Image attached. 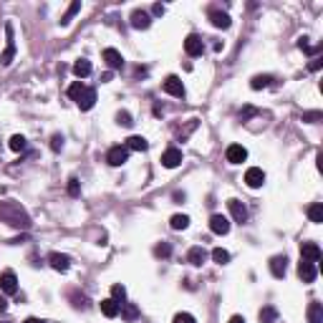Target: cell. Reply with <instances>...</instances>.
I'll return each mask as SVG.
<instances>
[{"label":"cell","instance_id":"1f68e13d","mask_svg":"<svg viewBox=\"0 0 323 323\" xmlns=\"http://www.w3.org/2000/svg\"><path fill=\"white\" fill-rule=\"evenodd\" d=\"M212 260L217 262V265H227V262H230V253L222 250V247H215V250H212Z\"/></svg>","mask_w":323,"mask_h":323},{"label":"cell","instance_id":"d4e9b609","mask_svg":"<svg viewBox=\"0 0 323 323\" xmlns=\"http://www.w3.org/2000/svg\"><path fill=\"white\" fill-rule=\"evenodd\" d=\"M73 73H76L79 79H86L91 73V61L89 58H79V61L73 63Z\"/></svg>","mask_w":323,"mask_h":323},{"label":"cell","instance_id":"cb8c5ba5","mask_svg":"<svg viewBox=\"0 0 323 323\" xmlns=\"http://www.w3.org/2000/svg\"><path fill=\"white\" fill-rule=\"evenodd\" d=\"M308 323H323V305L318 301L308 305Z\"/></svg>","mask_w":323,"mask_h":323},{"label":"cell","instance_id":"f907efd6","mask_svg":"<svg viewBox=\"0 0 323 323\" xmlns=\"http://www.w3.org/2000/svg\"><path fill=\"white\" fill-rule=\"evenodd\" d=\"M106 81H111V71H106L104 76H101V83H106Z\"/></svg>","mask_w":323,"mask_h":323},{"label":"cell","instance_id":"e0dca14e","mask_svg":"<svg viewBox=\"0 0 323 323\" xmlns=\"http://www.w3.org/2000/svg\"><path fill=\"white\" fill-rule=\"evenodd\" d=\"M270 273H273L275 278H285V273H288V258H285V255L270 258Z\"/></svg>","mask_w":323,"mask_h":323},{"label":"cell","instance_id":"5bb4252c","mask_svg":"<svg viewBox=\"0 0 323 323\" xmlns=\"http://www.w3.org/2000/svg\"><path fill=\"white\" fill-rule=\"evenodd\" d=\"M301 260L318 262V260H321V247H318L316 242H303V245H301Z\"/></svg>","mask_w":323,"mask_h":323},{"label":"cell","instance_id":"f1b7e54d","mask_svg":"<svg viewBox=\"0 0 323 323\" xmlns=\"http://www.w3.org/2000/svg\"><path fill=\"white\" fill-rule=\"evenodd\" d=\"M308 217H311V222H316V225H321L323 222V204H311L308 207Z\"/></svg>","mask_w":323,"mask_h":323},{"label":"cell","instance_id":"681fc988","mask_svg":"<svg viewBox=\"0 0 323 323\" xmlns=\"http://www.w3.org/2000/svg\"><path fill=\"white\" fill-rule=\"evenodd\" d=\"M174 202H184V192H174Z\"/></svg>","mask_w":323,"mask_h":323},{"label":"cell","instance_id":"9a60e30c","mask_svg":"<svg viewBox=\"0 0 323 323\" xmlns=\"http://www.w3.org/2000/svg\"><path fill=\"white\" fill-rule=\"evenodd\" d=\"M48 262H51V268L58 270V273H66L71 268V258L63 255V253H51L48 255Z\"/></svg>","mask_w":323,"mask_h":323},{"label":"cell","instance_id":"836d02e7","mask_svg":"<svg viewBox=\"0 0 323 323\" xmlns=\"http://www.w3.org/2000/svg\"><path fill=\"white\" fill-rule=\"evenodd\" d=\"M83 91H86V86H83L81 81H76V83H71V86H68V96H71V101H79Z\"/></svg>","mask_w":323,"mask_h":323},{"label":"cell","instance_id":"6da1fadb","mask_svg":"<svg viewBox=\"0 0 323 323\" xmlns=\"http://www.w3.org/2000/svg\"><path fill=\"white\" fill-rule=\"evenodd\" d=\"M0 220H5V222L13 225V227H28L31 225V220H28V215L23 212V207L18 202H0Z\"/></svg>","mask_w":323,"mask_h":323},{"label":"cell","instance_id":"8fae6325","mask_svg":"<svg viewBox=\"0 0 323 323\" xmlns=\"http://www.w3.org/2000/svg\"><path fill=\"white\" fill-rule=\"evenodd\" d=\"M152 25V16L146 10H134L131 13V28H137V31H146V28Z\"/></svg>","mask_w":323,"mask_h":323},{"label":"cell","instance_id":"3957f363","mask_svg":"<svg viewBox=\"0 0 323 323\" xmlns=\"http://www.w3.org/2000/svg\"><path fill=\"white\" fill-rule=\"evenodd\" d=\"M0 290L8 293V296H16L18 293V278L13 270H3L0 273Z\"/></svg>","mask_w":323,"mask_h":323},{"label":"cell","instance_id":"b9f144b4","mask_svg":"<svg viewBox=\"0 0 323 323\" xmlns=\"http://www.w3.org/2000/svg\"><path fill=\"white\" fill-rule=\"evenodd\" d=\"M73 305H76V308H89V298H86V296H76V293H73Z\"/></svg>","mask_w":323,"mask_h":323},{"label":"cell","instance_id":"ba28073f","mask_svg":"<svg viewBox=\"0 0 323 323\" xmlns=\"http://www.w3.org/2000/svg\"><path fill=\"white\" fill-rule=\"evenodd\" d=\"M180 164H182V152L177 149V146H169V149L162 154V167L174 169V167H180Z\"/></svg>","mask_w":323,"mask_h":323},{"label":"cell","instance_id":"e575fe53","mask_svg":"<svg viewBox=\"0 0 323 323\" xmlns=\"http://www.w3.org/2000/svg\"><path fill=\"white\" fill-rule=\"evenodd\" d=\"M154 255H157V258H169V255H172V245H169V242H159V245L154 247Z\"/></svg>","mask_w":323,"mask_h":323},{"label":"cell","instance_id":"7c38bea8","mask_svg":"<svg viewBox=\"0 0 323 323\" xmlns=\"http://www.w3.org/2000/svg\"><path fill=\"white\" fill-rule=\"evenodd\" d=\"M104 61H106V66H109L111 71L124 68V56L116 51V48H104Z\"/></svg>","mask_w":323,"mask_h":323},{"label":"cell","instance_id":"f35d334b","mask_svg":"<svg viewBox=\"0 0 323 323\" xmlns=\"http://www.w3.org/2000/svg\"><path fill=\"white\" fill-rule=\"evenodd\" d=\"M172 323H195V316L192 313H177L172 318Z\"/></svg>","mask_w":323,"mask_h":323},{"label":"cell","instance_id":"c3c4849f","mask_svg":"<svg viewBox=\"0 0 323 323\" xmlns=\"http://www.w3.org/2000/svg\"><path fill=\"white\" fill-rule=\"evenodd\" d=\"M8 311V303H5V298H0V313H5Z\"/></svg>","mask_w":323,"mask_h":323},{"label":"cell","instance_id":"7a4b0ae2","mask_svg":"<svg viewBox=\"0 0 323 323\" xmlns=\"http://www.w3.org/2000/svg\"><path fill=\"white\" fill-rule=\"evenodd\" d=\"M5 38H8V43H5V51L0 53V66H10L13 56H16V40H13V25L10 23H5Z\"/></svg>","mask_w":323,"mask_h":323},{"label":"cell","instance_id":"d6986e66","mask_svg":"<svg viewBox=\"0 0 323 323\" xmlns=\"http://www.w3.org/2000/svg\"><path fill=\"white\" fill-rule=\"evenodd\" d=\"M94 104H96V91L86 86V91H83V94H81V99L76 101V106H79L81 111H89V109H94Z\"/></svg>","mask_w":323,"mask_h":323},{"label":"cell","instance_id":"484cf974","mask_svg":"<svg viewBox=\"0 0 323 323\" xmlns=\"http://www.w3.org/2000/svg\"><path fill=\"white\" fill-rule=\"evenodd\" d=\"M270 83H273V76H270V73H262V76H253V81H250V89L260 91V89H268Z\"/></svg>","mask_w":323,"mask_h":323},{"label":"cell","instance_id":"4dcf8cb0","mask_svg":"<svg viewBox=\"0 0 323 323\" xmlns=\"http://www.w3.org/2000/svg\"><path fill=\"white\" fill-rule=\"evenodd\" d=\"M8 146H10V149L13 152H25V137H20V134H13L10 137V141H8Z\"/></svg>","mask_w":323,"mask_h":323},{"label":"cell","instance_id":"52a82bcc","mask_svg":"<svg viewBox=\"0 0 323 323\" xmlns=\"http://www.w3.org/2000/svg\"><path fill=\"white\" fill-rule=\"evenodd\" d=\"M225 157H227L230 164H242V162L247 159V149H245L242 144H230L227 152H225Z\"/></svg>","mask_w":323,"mask_h":323},{"label":"cell","instance_id":"d6a6232c","mask_svg":"<svg viewBox=\"0 0 323 323\" xmlns=\"http://www.w3.org/2000/svg\"><path fill=\"white\" fill-rule=\"evenodd\" d=\"M111 298L121 305V303L126 301V288H124V285H119V283H114V285H111Z\"/></svg>","mask_w":323,"mask_h":323},{"label":"cell","instance_id":"ac0fdd59","mask_svg":"<svg viewBox=\"0 0 323 323\" xmlns=\"http://www.w3.org/2000/svg\"><path fill=\"white\" fill-rule=\"evenodd\" d=\"M210 20H212V25L215 28H222V31H227V28L232 25V20H230V16L227 13H222V10H210Z\"/></svg>","mask_w":323,"mask_h":323},{"label":"cell","instance_id":"74e56055","mask_svg":"<svg viewBox=\"0 0 323 323\" xmlns=\"http://www.w3.org/2000/svg\"><path fill=\"white\" fill-rule=\"evenodd\" d=\"M51 149H53V152H61V149H63V137H61V134H53V137H51Z\"/></svg>","mask_w":323,"mask_h":323},{"label":"cell","instance_id":"bcb514c9","mask_svg":"<svg viewBox=\"0 0 323 323\" xmlns=\"http://www.w3.org/2000/svg\"><path fill=\"white\" fill-rule=\"evenodd\" d=\"M23 323H48V321H43V318H25Z\"/></svg>","mask_w":323,"mask_h":323},{"label":"cell","instance_id":"d590c367","mask_svg":"<svg viewBox=\"0 0 323 323\" xmlns=\"http://www.w3.org/2000/svg\"><path fill=\"white\" fill-rule=\"evenodd\" d=\"M116 124L131 126V124H134V121H131V114H129V111H119V114H116Z\"/></svg>","mask_w":323,"mask_h":323},{"label":"cell","instance_id":"7bdbcfd3","mask_svg":"<svg viewBox=\"0 0 323 323\" xmlns=\"http://www.w3.org/2000/svg\"><path fill=\"white\" fill-rule=\"evenodd\" d=\"M250 116H255V109H253V106H245V109L240 111V119H242V121H247Z\"/></svg>","mask_w":323,"mask_h":323},{"label":"cell","instance_id":"7dc6e473","mask_svg":"<svg viewBox=\"0 0 323 323\" xmlns=\"http://www.w3.org/2000/svg\"><path fill=\"white\" fill-rule=\"evenodd\" d=\"M227 323H245V318H242V316H232Z\"/></svg>","mask_w":323,"mask_h":323},{"label":"cell","instance_id":"ab89813d","mask_svg":"<svg viewBox=\"0 0 323 323\" xmlns=\"http://www.w3.org/2000/svg\"><path fill=\"white\" fill-rule=\"evenodd\" d=\"M298 48H301V51H305V53H316V51H318V48H311V43H308V38H305V36H301V38H298Z\"/></svg>","mask_w":323,"mask_h":323},{"label":"cell","instance_id":"8d00e7d4","mask_svg":"<svg viewBox=\"0 0 323 323\" xmlns=\"http://www.w3.org/2000/svg\"><path fill=\"white\" fill-rule=\"evenodd\" d=\"M68 195H71V197H79V195H81V187H79V180H76V177L68 180Z\"/></svg>","mask_w":323,"mask_h":323},{"label":"cell","instance_id":"f6af8a7d","mask_svg":"<svg viewBox=\"0 0 323 323\" xmlns=\"http://www.w3.org/2000/svg\"><path fill=\"white\" fill-rule=\"evenodd\" d=\"M321 68V58H313V61H311V71H318Z\"/></svg>","mask_w":323,"mask_h":323},{"label":"cell","instance_id":"9c48e42d","mask_svg":"<svg viewBox=\"0 0 323 323\" xmlns=\"http://www.w3.org/2000/svg\"><path fill=\"white\" fill-rule=\"evenodd\" d=\"M316 275H318L316 262H308V260H301V262H298V278H301L303 283H313Z\"/></svg>","mask_w":323,"mask_h":323},{"label":"cell","instance_id":"8992f818","mask_svg":"<svg viewBox=\"0 0 323 323\" xmlns=\"http://www.w3.org/2000/svg\"><path fill=\"white\" fill-rule=\"evenodd\" d=\"M184 51H187V56H192V58L202 56V51H204L202 38H200L197 33H189V36H187V40H184Z\"/></svg>","mask_w":323,"mask_h":323},{"label":"cell","instance_id":"f546056e","mask_svg":"<svg viewBox=\"0 0 323 323\" xmlns=\"http://www.w3.org/2000/svg\"><path fill=\"white\" fill-rule=\"evenodd\" d=\"M169 225H172V230H187L189 227V217L187 215H174L169 220Z\"/></svg>","mask_w":323,"mask_h":323},{"label":"cell","instance_id":"2e32d148","mask_svg":"<svg viewBox=\"0 0 323 323\" xmlns=\"http://www.w3.org/2000/svg\"><path fill=\"white\" fill-rule=\"evenodd\" d=\"M227 207H230V212H232V217H235V222H245V220H247V207H245V204L240 202V200H227Z\"/></svg>","mask_w":323,"mask_h":323},{"label":"cell","instance_id":"7402d4cb","mask_svg":"<svg viewBox=\"0 0 323 323\" xmlns=\"http://www.w3.org/2000/svg\"><path fill=\"white\" fill-rule=\"evenodd\" d=\"M119 303H116L114 298H104V301H101V313H104L106 318H116V316H119Z\"/></svg>","mask_w":323,"mask_h":323},{"label":"cell","instance_id":"277c9868","mask_svg":"<svg viewBox=\"0 0 323 323\" xmlns=\"http://www.w3.org/2000/svg\"><path fill=\"white\" fill-rule=\"evenodd\" d=\"M106 162H109V164L111 167H121V164H126V162H129V149H126V146H111V149H109V154H106Z\"/></svg>","mask_w":323,"mask_h":323},{"label":"cell","instance_id":"60d3db41","mask_svg":"<svg viewBox=\"0 0 323 323\" xmlns=\"http://www.w3.org/2000/svg\"><path fill=\"white\" fill-rule=\"evenodd\" d=\"M321 111H308V114H303V121H308V124H316V121H321Z\"/></svg>","mask_w":323,"mask_h":323},{"label":"cell","instance_id":"5b68a950","mask_svg":"<svg viewBox=\"0 0 323 323\" xmlns=\"http://www.w3.org/2000/svg\"><path fill=\"white\" fill-rule=\"evenodd\" d=\"M245 184L250 187V189L262 187V184H265V172H262L260 167H250V169L245 172Z\"/></svg>","mask_w":323,"mask_h":323},{"label":"cell","instance_id":"ffe728a7","mask_svg":"<svg viewBox=\"0 0 323 323\" xmlns=\"http://www.w3.org/2000/svg\"><path fill=\"white\" fill-rule=\"evenodd\" d=\"M187 260H189V265H195V268H200L204 260H207V253H204V247H200V245H195V247H189V253H187Z\"/></svg>","mask_w":323,"mask_h":323},{"label":"cell","instance_id":"4316f807","mask_svg":"<svg viewBox=\"0 0 323 323\" xmlns=\"http://www.w3.org/2000/svg\"><path fill=\"white\" fill-rule=\"evenodd\" d=\"M258 318H260V323H275V318H278V311H275L273 305H265V308H260Z\"/></svg>","mask_w":323,"mask_h":323},{"label":"cell","instance_id":"83f0119b","mask_svg":"<svg viewBox=\"0 0 323 323\" xmlns=\"http://www.w3.org/2000/svg\"><path fill=\"white\" fill-rule=\"evenodd\" d=\"M79 10H81V0H73V3L68 5V10L63 13V18H61V25H68V23H71V18L76 16Z\"/></svg>","mask_w":323,"mask_h":323},{"label":"cell","instance_id":"ee69618b","mask_svg":"<svg viewBox=\"0 0 323 323\" xmlns=\"http://www.w3.org/2000/svg\"><path fill=\"white\" fill-rule=\"evenodd\" d=\"M152 13H154V16H164V5H162V3H157V5L152 8Z\"/></svg>","mask_w":323,"mask_h":323},{"label":"cell","instance_id":"603a6c76","mask_svg":"<svg viewBox=\"0 0 323 323\" xmlns=\"http://www.w3.org/2000/svg\"><path fill=\"white\" fill-rule=\"evenodd\" d=\"M119 313H121V318H124L126 323H134V321L139 318V308H137L134 303H121Z\"/></svg>","mask_w":323,"mask_h":323},{"label":"cell","instance_id":"44dd1931","mask_svg":"<svg viewBox=\"0 0 323 323\" xmlns=\"http://www.w3.org/2000/svg\"><path fill=\"white\" fill-rule=\"evenodd\" d=\"M124 146H126L129 152H146V149H149V141H146L144 137H139V134H134V137L126 139Z\"/></svg>","mask_w":323,"mask_h":323},{"label":"cell","instance_id":"30bf717a","mask_svg":"<svg viewBox=\"0 0 323 323\" xmlns=\"http://www.w3.org/2000/svg\"><path fill=\"white\" fill-rule=\"evenodd\" d=\"M162 89H164L169 96H177V99L184 96V83H182L177 76H167V81L162 83Z\"/></svg>","mask_w":323,"mask_h":323},{"label":"cell","instance_id":"4fadbf2b","mask_svg":"<svg viewBox=\"0 0 323 323\" xmlns=\"http://www.w3.org/2000/svg\"><path fill=\"white\" fill-rule=\"evenodd\" d=\"M210 230L215 235H227L230 232V220L225 215H212L210 217Z\"/></svg>","mask_w":323,"mask_h":323}]
</instances>
